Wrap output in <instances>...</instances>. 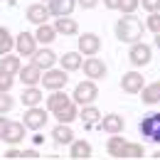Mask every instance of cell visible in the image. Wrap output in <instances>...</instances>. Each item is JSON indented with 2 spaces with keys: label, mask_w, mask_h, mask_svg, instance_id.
<instances>
[{
  "label": "cell",
  "mask_w": 160,
  "mask_h": 160,
  "mask_svg": "<svg viewBox=\"0 0 160 160\" xmlns=\"http://www.w3.org/2000/svg\"><path fill=\"white\" fill-rule=\"evenodd\" d=\"M32 62H35V64L42 69V72H44V69H52V67L57 64V54H54L49 47H42V49H35Z\"/></svg>",
  "instance_id": "cell-17"
},
{
  "label": "cell",
  "mask_w": 160,
  "mask_h": 160,
  "mask_svg": "<svg viewBox=\"0 0 160 160\" xmlns=\"http://www.w3.org/2000/svg\"><path fill=\"white\" fill-rule=\"evenodd\" d=\"M25 133H27L25 123L10 121V123H8V128H5V133H2V140H5V143H10V145H18V143H22Z\"/></svg>",
  "instance_id": "cell-14"
},
{
  "label": "cell",
  "mask_w": 160,
  "mask_h": 160,
  "mask_svg": "<svg viewBox=\"0 0 160 160\" xmlns=\"http://www.w3.org/2000/svg\"><path fill=\"white\" fill-rule=\"evenodd\" d=\"M123 145H126V138H123L121 133H113V136L108 138V143H106V150H108L111 158H118L121 150H123Z\"/></svg>",
  "instance_id": "cell-29"
},
{
  "label": "cell",
  "mask_w": 160,
  "mask_h": 160,
  "mask_svg": "<svg viewBox=\"0 0 160 160\" xmlns=\"http://www.w3.org/2000/svg\"><path fill=\"white\" fill-rule=\"evenodd\" d=\"M62 69L64 72L81 69V52H67V54H62Z\"/></svg>",
  "instance_id": "cell-27"
},
{
  "label": "cell",
  "mask_w": 160,
  "mask_h": 160,
  "mask_svg": "<svg viewBox=\"0 0 160 160\" xmlns=\"http://www.w3.org/2000/svg\"><path fill=\"white\" fill-rule=\"evenodd\" d=\"M8 2H12V0H8Z\"/></svg>",
  "instance_id": "cell-43"
},
{
  "label": "cell",
  "mask_w": 160,
  "mask_h": 160,
  "mask_svg": "<svg viewBox=\"0 0 160 160\" xmlns=\"http://www.w3.org/2000/svg\"><path fill=\"white\" fill-rule=\"evenodd\" d=\"M54 116H57V121H59V123H72L74 118H79V106H77L74 101H69L64 108H59V111L54 113Z\"/></svg>",
  "instance_id": "cell-24"
},
{
  "label": "cell",
  "mask_w": 160,
  "mask_h": 160,
  "mask_svg": "<svg viewBox=\"0 0 160 160\" xmlns=\"http://www.w3.org/2000/svg\"><path fill=\"white\" fill-rule=\"evenodd\" d=\"M145 27H148L150 32H155V35L160 32V10H158V12H150V15H148V20H145Z\"/></svg>",
  "instance_id": "cell-31"
},
{
  "label": "cell",
  "mask_w": 160,
  "mask_h": 160,
  "mask_svg": "<svg viewBox=\"0 0 160 160\" xmlns=\"http://www.w3.org/2000/svg\"><path fill=\"white\" fill-rule=\"evenodd\" d=\"M47 8L52 12V18H64V15H72L74 12L77 0H47Z\"/></svg>",
  "instance_id": "cell-15"
},
{
  "label": "cell",
  "mask_w": 160,
  "mask_h": 160,
  "mask_svg": "<svg viewBox=\"0 0 160 160\" xmlns=\"http://www.w3.org/2000/svg\"><path fill=\"white\" fill-rule=\"evenodd\" d=\"M52 138H54L57 145H69L74 140V131L69 128V123H57L54 131H52Z\"/></svg>",
  "instance_id": "cell-20"
},
{
  "label": "cell",
  "mask_w": 160,
  "mask_h": 160,
  "mask_svg": "<svg viewBox=\"0 0 160 160\" xmlns=\"http://www.w3.org/2000/svg\"><path fill=\"white\" fill-rule=\"evenodd\" d=\"M2 158H5V160H20V158H22V150H18V148L12 145V148H10V150H8Z\"/></svg>",
  "instance_id": "cell-36"
},
{
  "label": "cell",
  "mask_w": 160,
  "mask_h": 160,
  "mask_svg": "<svg viewBox=\"0 0 160 160\" xmlns=\"http://www.w3.org/2000/svg\"><path fill=\"white\" fill-rule=\"evenodd\" d=\"M140 5H143L148 12H158L160 10V0H140Z\"/></svg>",
  "instance_id": "cell-35"
},
{
  "label": "cell",
  "mask_w": 160,
  "mask_h": 160,
  "mask_svg": "<svg viewBox=\"0 0 160 160\" xmlns=\"http://www.w3.org/2000/svg\"><path fill=\"white\" fill-rule=\"evenodd\" d=\"M20 54H10V52H8V54H2V57H0V72H5V74H12V77H15V74H18V72H20Z\"/></svg>",
  "instance_id": "cell-22"
},
{
  "label": "cell",
  "mask_w": 160,
  "mask_h": 160,
  "mask_svg": "<svg viewBox=\"0 0 160 160\" xmlns=\"http://www.w3.org/2000/svg\"><path fill=\"white\" fill-rule=\"evenodd\" d=\"M27 20L35 22V25H42V22H47L49 18H52V12H49V8L44 5V2H32L30 8H27Z\"/></svg>",
  "instance_id": "cell-16"
},
{
  "label": "cell",
  "mask_w": 160,
  "mask_h": 160,
  "mask_svg": "<svg viewBox=\"0 0 160 160\" xmlns=\"http://www.w3.org/2000/svg\"><path fill=\"white\" fill-rule=\"evenodd\" d=\"M155 158H158V160H160V150H158V153H155Z\"/></svg>",
  "instance_id": "cell-42"
},
{
  "label": "cell",
  "mask_w": 160,
  "mask_h": 160,
  "mask_svg": "<svg viewBox=\"0 0 160 160\" xmlns=\"http://www.w3.org/2000/svg\"><path fill=\"white\" fill-rule=\"evenodd\" d=\"M140 5V0H121V5H118V10L123 12V15H128V12H133L136 8Z\"/></svg>",
  "instance_id": "cell-34"
},
{
  "label": "cell",
  "mask_w": 160,
  "mask_h": 160,
  "mask_svg": "<svg viewBox=\"0 0 160 160\" xmlns=\"http://www.w3.org/2000/svg\"><path fill=\"white\" fill-rule=\"evenodd\" d=\"M99 126L103 133H108V136H113V133H123V126H126V121L121 118L118 113H106V116H101L99 118Z\"/></svg>",
  "instance_id": "cell-9"
},
{
  "label": "cell",
  "mask_w": 160,
  "mask_h": 160,
  "mask_svg": "<svg viewBox=\"0 0 160 160\" xmlns=\"http://www.w3.org/2000/svg\"><path fill=\"white\" fill-rule=\"evenodd\" d=\"M143 86H145V81L140 77V72H128V74L121 77V89H123L126 94H140Z\"/></svg>",
  "instance_id": "cell-11"
},
{
  "label": "cell",
  "mask_w": 160,
  "mask_h": 160,
  "mask_svg": "<svg viewBox=\"0 0 160 160\" xmlns=\"http://www.w3.org/2000/svg\"><path fill=\"white\" fill-rule=\"evenodd\" d=\"M35 37L40 42L42 47H47V44H52V42L57 40V30H54V25H47V22H42L37 25V32H35Z\"/></svg>",
  "instance_id": "cell-21"
},
{
  "label": "cell",
  "mask_w": 160,
  "mask_h": 160,
  "mask_svg": "<svg viewBox=\"0 0 160 160\" xmlns=\"http://www.w3.org/2000/svg\"><path fill=\"white\" fill-rule=\"evenodd\" d=\"M99 49H101V37L99 35L86 32V35L79 37V52L84 57H94V54H99Z\"/></svg>",
  "instance_id": "cell-10"
},
{
  "label": "cell",
  "mask_w": 160,
  "mask_h": 160,
  "mask_svg": "<svg viewBox=\"0 0 160 160\" xmlns=\"http://www.w3.org/2000/svg\"><path fill=\"white\" fill-rule=\"evenodd\" d=\"M143 32H145V25H143L133 12L118 18V22H116V37H118L121 42L133 44V42H138L140 37H143Z\"/></svg>",
  "instance_id": "cell-1"
},
{
  "label": "cell",
  "mask_w": 160,
  "mask_h": 160,
  "mask_svg": "<svg viewBox=\"0 0 160 160\" xmlns=\"http://www.w3.org/2000/svg\"><path fill=\"white\" fill-rule=\"evenodd\" d=\"M18 74H20V81L25 84V86H37V84L42 81V69L35 64V62H30L27 67H20Z\"/></svg>",
  "instance_id": "cell-12"
},
{
  "label": "cell",
  "mask_w": 160,
  "mask_h": 160,
  "mask_svg": "<svg viewBox=\"0 0 160 160\" xmlns=\"http://www.w3.org/2000/svg\"><path fill=\"white\" fill-rule=\"evenodd\" d=\"M140 99H143V103H148V106L160 103V86H158V81L143 86V89H140Z\"/></svg>",
  "instance_id": "cell-25"
},
{
  "label": "cell",
  "mask_w": 160,
  "mask_h": 160,
  "mask_svg": "<svg viewBox=\"0 0 160 160\" xmlns=\"http://www.w3.org/2000/svg\"><path fill=\"white\" fill-rule=\"evenodd\" d=\"M35 158H40L37 150H32V148L30 150H22V160H35Z\"/></svg>",
  "instance_id": "cell-38"
},
{
  "label": "cell",
  "mask_w": 160,
  "mask_h": 160,
  "mask_svg": "<svg viewBox=\"0 0 160 160\" xmlns=\"http://www.w3.org/2000/svg\"><path fill=\"white\" fill-rule=\"evenodd\" d=\"M128 59H131V64H133L136 69L150 64V59H153V49H150V44H145V42H140V40L133 42L131 49H128Z\"/></svg>",
  "instance_id": "cell-5"
},
{
  "label": "cell",
  "mask_w": 160,
  "mask_h": 160,
  "mask_svg": "<svg viewBox=\"0 0 160 160\" xmlns=\"http://www.w3.org/2000/svg\"><path fill=\"white\" fill-rule=\"evenodd\" d=\"M12 47H15V37L10 35V30H8V27H2V25H0V57H2V54H8Z\"/></svg>",
  "instance_id": "cell-30"
},
{
  "label": "cell",
  "mask_w": 160,
  "mask_h": 160,
  "mask_svg": "<svg viewBox=\"0 0 160 160\" xmlns=\"http://www.w3.org/2000/svg\"><path fill=\"white\" fill-rule=\"evenodd\" d=\"M155 47H158V49H160V32H158V35H155Z\"/></svg>",
  "instance_id": "cell-41"
},
{
  "label": "cell",
  "mask_w": 160,
  "mask_h": 160,
  "mask_svg": "<svg viewBox=\"0 0 160 160\" xmlns=\"http://www.w3.org/2000/svg\"><path fill=\"white\" fill-rule=\"evenodd\" d=\"M15 49H18L20 57H32L35 49H37V37H35V32H20V35L15 37Z\"/></svg>",
  "instance_id": "cell-7"
},
{
  "label": "cell",
  "mask_w": 160,
  "mask_h": 160,
  "mask_svg": "<svg viewBox=\"0 0 160 160\" xmlns=\"http://www.w3.org/2000/svg\"><path fill=\"white\" fill-rule=\"evenodd\" d=\"M145 155V150H143V145L140 143H128L126 140V145H123V150H121V160H138Z\"/></svg>",
  "instance_id": "cell-26"
},
{
  "label": "cell",
  "mask_w": 160,
  "mask_h": 160,
  "mask_svg": "<svg viewBox=\"0 0 160 160\" xmlns=\"http://www.w3.org/2000/svg\"><path fill=\"white\" fill-rule=\"evenodd\" d=\"M54 30H57V35H62V37H74V35H79V22L74 20V18H69V15H64V18L54 20Z\"/></svg>",
  "instance_id": "cell-13"
},
{
  "label": "cell",
  "mask_w": 160,
  "mask_h": 160,
  "mask_svg": "<svg viewBox=\"0 0 160 160\" xmlns=\"http://www.w3.org/2000/svg\"><path fill=\"white\" fill-rule=\"evenodd\" d=\"M12 106H15L12 96H8V91H0V113H8Z\"/></svg>",
  "instance_id": "cell-32"
},
{
  "label": "cell",
  "mask_w": 160,
  "mask_h": 160,
  "mask_svg": "<svg viewBox=\"0 0 160 160\" xmlns=\"http://www.w3.org/2000/svg\"><path fill=\"white\" fill-rule=\"evenodd\" d=\"M12 84H15V77H12V74L0 72V91H10V89H12Z\"/></svg>",
  "instance_id": "cell-33"
},
{
  "label": "cell",
  "mask_w": 160,
  "mask_h": 160,
  "mask_svg": "<svg viewBox=\"0 0 160 160\" xmlns=\"http://www.w3.org/2000/svg\"><path fill=\"white\" fill-rule=\"evenodd\" d=\"M47 118H49V113H47L42 106H27V111H25V116H22V123H25V128H30V131H42V128L47 126Z\"/></svg>",
  "instance_id": "cell-4"
},
{
  "label": "cell",
  "mask_w": 160,
  "mask_h": 160,
  "mask_svg": "<svg viewBox=\"0 0 160 160\" xmlns=\"http://www.w3.org/2000/svg\"><path fill=\"white\" fill-rule=\"evenodd\" d=\"M22 103H25V106H40L42 103V89H37V86H25Z\"/></svg>",
  "instance_id": "cell-28"
},
{
  "label": "cell",
  "mask_w": 160,
  "mask_h": 160,
  "mask_svg": "<svg viewBox=\"0 0 160 160\" xmlns=\"http://www.w3.org/2000/svg\"><path fill=\"white\" fill-rule=\"evenodd\" d=\"M103 5H106V8H108V10H118L121 0H103Z\"/></svg>",
  "instance_id": "cell-40"
},
{
  "label": "cell",
  "mask_w": 160,
  "mask_h": 160,
  "mask_svg": "<svg viewBox=\"0 0 160 160\" xmlns=\"http://www.w3.org/2000/svg\"><path fill=\"white\" fill-rule=\"evenodd\" d=\"M138 128H140V136H145L150 143H160V113L158 111L145 113V116L140 118Z\"/></svg>",
  "instance_id": "cell-3"
},
{
  "label": "cell",
  "mask_w": 160,
  "mask_h": 160,
  "mask_svg": "<svg viewBox=\"0 0 160 160\" xmlns=\"http://www.w3.org/2000/svg\"><path fill=\"white\" fill-rule=\"evenodd\" d=\"M69 101H72V99H69V94H64V89H57V91H52V94L47 96V111L57 113V111L64 108Z\"/></svg>",
  "instance_id": "cell-19"
},
{
  "label": "cell",
  "mask_w": 160,
  "mask_h": 160,
  "mask_svg": "<svg viewBox=\"0 0 160 160\" xmlns=\"http://www.w3.org/2000/svg\"><path fill=\"white\" fill-rule=\"evenodd\" d=\"M79 118H81V123H84L86 128H94V126L99 123V118H101V111H99V108H94L91 103H89V106H81Z\"/></svg>",
  "instance_id": "cell-23"
},
{
  "label": "cell",
  "mask_w": 160,
  "mask_h": 160,
  "mask_svg": "<svg viewBox=\"0 0 160 160\" xmlns=\"http://www.w3.org/2000/svg\"><path fill=\"white\" fill-rule=\"evenodd\" d=\"M67 81H69V77H67V72L64 69H44L42 72V86L44 89H49V91H57V89H64L67 86Z\"/></svg>",
  "instance_id": "cell-6"
},
{
  "label": "cell",
  "mask_w": 160,
  "mask_h": 160,
  "mask_svg": "<svg viewBox=\"0 0 160 160\" xmlns=\"http://www.w3.org/2000/svg\"><path fill=\"white\" fill-rule=\"evenodd\" d=\"M99 96V86H96V81L94 79H86L77 84L74 86V94H72V101L77 103V106H89V103H94Z\"/></svg>",
  "instance_id": "cell-2"
},
{
  "label": "cell",
  "mask_w": 160,
  "mask_h": 160,
  "mask_svg": "<svg viewBox=\"0 0 160 160\" xmlns=\"http://www.w3.org/2000/svg\"><path fill=\"white\" fill-rule=\"evenodd\" d=\"M69 158L89 160L91 158V143H89V140H72V143H69Z\"/></svg>",
  "instance_id": "cell-18"
},
{
  "label": "cell",
  "mask_w": 160,
  "mask_h": 160,
  "mask_svg": "<svg viewBox=\"0 0 160 160\" xmlns=\"http://www.w3.org/2000/svg\"><path fill=\"white\" fill-rule=\"evenodd\" d=\"M81 69H84V74L89 77V79H103L106 77V64L94 54V57H86V59L81 62Z\"/></svg>",
  "instance_id": "cell-8"
},
{
  "label": "cell",
  "mask_w": 160,
  "mask_h": 160,
  "mask_svg": "<svg viewBox=\"0 0 160 160\" xmlns=\"http://www.w3.org/2000/svg\"><path fill=\"white\" fill-rule=\"evenodd\" d=\"M158 86H160V81H158Z\"/></svg>",
  "instance_id": "cell-44"
},
{
  "label": "cell",
  "mask_w": 160,
  "mask_h": 160,
  "mask_svg": "<svg viewBox=\"0 0 160 160\" xmlns=\"http://www.w3.org/2000/svg\"><path fill=\"white\" fill-rule=\"evenodd\" d=\"M77 5H81L84 10H91V8L99 5V0H77Z\"/></svg>",
  "instance_id": "cell-37"
},
{
  "label": "cell",
  "mask_w": 160,
  "mask_h": 160,
  "mask_svg": "<svg viewBox=\"0 0 160 160\" xmlns=\"http://www.w3.org/2000/svg\"><path fill=\"white\" fill-rule=\"evenodd\" d=\"M8 123H10V121L5 118V113H0V140H2V133H5V128H8Z\"/></svg>",
  "instance_id": "cell-39"
}]
</instances>
